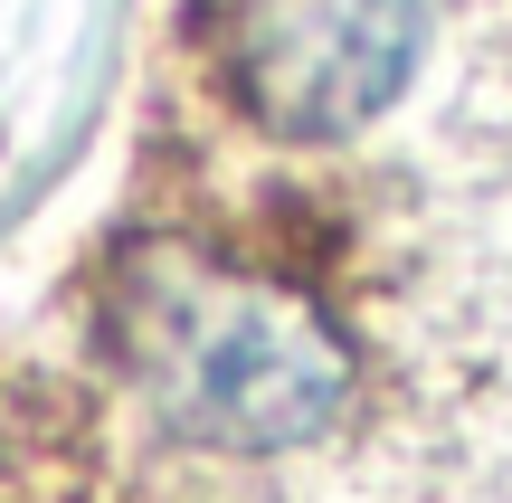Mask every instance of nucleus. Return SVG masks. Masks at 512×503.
<instances>
[{"instance_id": "obj_1", "label": "nucleus", "mask_w": 512, "mask_h": 503, "mask_svg": "<svg viewBox=\"0 0 512 503\" xmlns=\"http://www.w3.org/2000/svg\"><path fill=\"white\" fill-rule=\"evenodd\" d=\"M105 333L162 428L219 456H285L342 418L351 342L304 285L209 247H133L105 285Z\"/></svg>"}, {"instance_id": "obj_2", "label": "nucleus", "mask_w": 512, "mask_h": 503, "mask_svg": "<svg viewBox=\"0 0 512 503\" xmlns=\"http://www.w3.org/2000/svg\"><path fill=\"white\" fill-rule=\"evenodd\" d=\"M228 95L285 143H342L399 105L427 0H209Z\"/></svg>"}]
</instances>
